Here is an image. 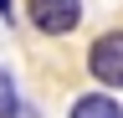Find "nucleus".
I'll return each mask as SVG.
<instances>
[{"label": "nucleus", "instance_id": "3", "mask_svg": "<svg viewBox=\"0 0 123 118\" xmlns=\"http://www.w3.org/2000/svg\"><path fill=\"white\" fill-rule=\"evenodd\" d=\"M72 118H123V108L108 93H82V98L72 103Z\"/></svg>", "mask_w": 123, "mask_h": 118}, {"label": "nucleus", "instance_id": "1", "mask_svg": "<svg viewBox=\"0 0 123 118\" xmlns=\"http://www.w3.org/2000/svg\"><path fill=\"white\" fill-rule=\"evenodd\" d=\"M26 16L41 36H67L82 26V0H26Z\"/></svg>", "mask_w": 123, "mask_h": 118}, {"label": "nucleus", "instance_id": "5", "mask_svg": "<svg viewBox=\"0 0 123 118\" xmlns=\"http://www.w3.org/2000/svg\"><path fill=\"white\" fill-rule=\"evenodd\" d=\"M15 16V0H0V21H10Z\"/></svg>", "mask_w": 123, "mask_h": 118}, {"label": "nucleus", "instance_id": "2", "mask_svg": "<svg viewBox=\"0 0 123 118\" xmlns=\"http://www.w3.org/2000/svg\"><path fill=\"white\" fill-rule=\"evenodd\" d=\"M87 72L108 87H123V31H108L87 46Z\"/></svg>", "mask_w": 123, "mask_h": 118}, {"label": "nucleus", "instance_id": "4", "mask_svg": "<svg viewBox=\"0 0 123 118\" xmlns=\"http://www.w3.org/2000/svg\"><path fill=\"white\" fill-rule=\"evenodd\" d=\"M0 118H21V87L5 67H0Z\"/></svg>", "mask_w": 123, "mask_h": 118}]
</instances>
